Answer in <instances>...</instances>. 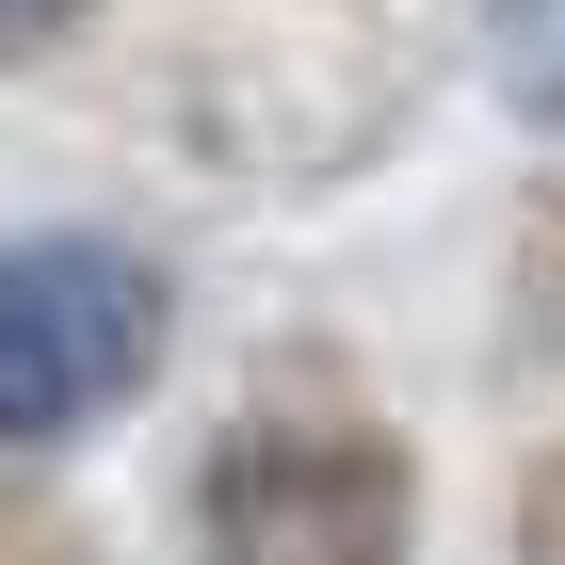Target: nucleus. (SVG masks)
I'll return each instance as SVG.
<instances>
[{"instance_id": "nucleus-3", "label": "nucleus", "mask_w": 565, "mask_h": 565, "mask_svg": "<svg viewBox=\"0 0 565 565\" xmlns=\"http://www.w3.org/2000/svg\"><path fill=\"white\" fill-rule=\"evenodd\" d=\"M484 97L533 146H565V0H484Z\"/></svg>"}, {"instance_id": "nucleus-2", "label": "nucleus", "mask_w": 565, "mask_h": 565, "mask_svg": "<svg viewBox=\"0 0 565 565\" xmlns=\"http://www.w3.org/2000/svg\"><path fill=\"white\" fill-rule=\"evenodd\" d=\"M178 355V259L130 226H0V452L130 420Z\"/></svg>"}, {"instance_id": "nucleus-1", "label": "nucleus", "mask_w": 565, "mask_h": 565, "mask_svg": "<svg viewBox=\"0 0 565 565\" xmlns=\"http://www.w3.org/2000/svg\"><path fill=\"white\" fill-rule=\"evenodd\" d=\"M194 565H420V436L340 372H259L178 452Z\"/></svg>"}, {"instance_id": "nucleus-5", "label": "nucleus", "mask_w": 565, "mask_h": 565, "mask_svg": "<svg viewBox=\"0 0 565 565\" xmlns=\"http://www.w3.org/2000/svg\"><path fill=\"white\" fill-rule=\"evenodd\" d=\"M501 550H518V565H565V436L518 469V518H501Z\"/></svg>"}, {"instance_id": "nucleus-6", "label": "nucleus", "mask_w": 565, "mask_h": 565, "mask_svg": "<svg viewBox=\"0 0 565 565\" xmlns=\"http://www.w3.org/2000/svg\"><path fill=\"white\" fill-rule=\"evenodd\" d=\"M82 17H97V0H0V65H49Z\"/></svg>"}, {"instance_id": "nucleus-4", "label": "nucleus", "mask_w": 565, "mask_h": 565, "mask_svg": "<svg viewBox=\"0 0 565 565\" xmlns=\"http://www.w3.org/2000/svg\"><path fill=\"white\" fill-rule=\"evenodd\" d=\"M0 565H97L82 501H65V484H33V452H0Z\"/></svg>"}]
</instances>
